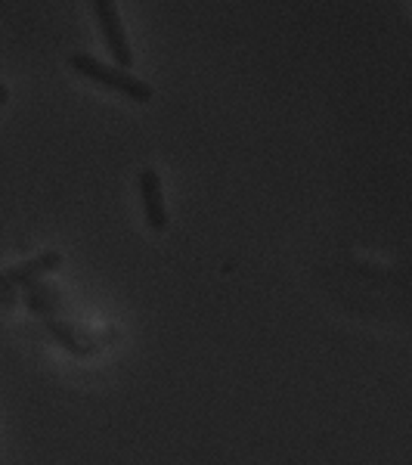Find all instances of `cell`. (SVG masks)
<instances>
[{
	"label": "cell",
	"mask_w": 412,
	"mask_h": 465,
	"mask_svg": "<svg viewBox=\"0 0 412 465\" xmlns=\"http://www.w3.org/2000/svg\"><path fill=\"white\" fill-rule=\"evenodd\" d=\"M69 69L74 74H81V78L93 81V84L109 87L112 94L127 96V100H133V103H149V100H152V87H149L146 81L133 78L131 72L118 69V65L100 63V59L90 56V54H72L69 56Z\"/></svg>",
	"instance_id": "6da1fadb"
},
{
	"label": "cell",
	"mask_w": 412,
	"mask_h": 465,
	"mask_svg": "<svg viewBox=\"0 0 412 465\" xmlns=\"http://www.w3.org/2000/svg\"><path fill=\"white\" fill-rule=\"evenodd\" d=\"M93 4V16H96V25L103 32V41H106L112 59H115L118 69H131L133 65V50L127 44V35H124V25H122V13H118L115 0H90Z\"/></svg>",
	"instance_id": "7a4b0ae2"
},
{
	"label": "cell",
	"mask_w": 412,
	"mask_h": 465,
	"mask_svg": "<svg viewBox=\"0 0 412 465\" xmlns=\"http://www.w3.org/2000/svg\"><path fill=\"white\" fill-rule=\"evenodd\" d=\"M59 264H63V254H59V252H44V254H37V258L25 261V264H19V267L0 270V304L13 307V304H16L13 289H16V286L28 289L37 276L50 273V270H56Z\"/></svg>",
	"instance_id": "3957f363"
},
{
	"label": "cell",
	"mask_w": 412,
	"mask_h": 465,
	"mask_svg": "<svg viewBox=\"0 0 412 465\" xmlns=\"http://www.w3.org/2000/svg\"><path fill=\"white\" fill-rule=\"evenodd\" d=\"M140 199H143V214L146 223L155 232L168 230V208H164V193H162V177L155 168L140 171Z\"/></svg>",
	"instance_id": "277c9868"
},
{
	"label": "cell",
	"mask_w": 412,
	"mask_h": 465,
	"mask_svg": "<svg viewBox=\"0 0 412 465\" xmlns=\"http://www.w3.org/2000/svg\"><path fill=\"white\" fill-rule=\"evenodd\" d=\"M25 304L32 307L34 313H41V317H56V311L63 307V298H59V292L54 286L32 282V286L25 289Z\"/></svg>",
	"instance_id": "5b68a950"
},
{
	"label": "cell",
	"mask_w": 412,
	"mask_h": 465,
	"mask_svg": "<svg viewBox=\"0 0 412 465\" xmlns=\"http://www.w3.org/2000/svg\"><path fill=\"white\" fill-rule=\"evenodd\" d=\"M44 326H47L50 332H54V339L63 344L65 351H72V354H93V351H96L93 344H84L69 326H65V322H59L56 317H44Z\"/></svg>",
	"instance_id": "8992f818"
},
{
	"label": "cell",
	"mask_w": 412,
	"mask_h": 465,
	"mask_svg": "<svg viewBox=\"0 0 412 465\" xmlns=\"http://www.w3.org/2000/svg\"><path fill=\"white\" fill-rule=\"evenodd\" d=\"M6 100H10V90H6V84H0V106H4Z\"/></svg>",
	"instance_id": "52a82bcc"
}]
</instances>
